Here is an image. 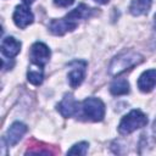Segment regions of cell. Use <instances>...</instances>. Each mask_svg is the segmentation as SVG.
Returning <instances> with one entry per match:
<instances>
[{
	"instance_id": "obj_1",
	"label": "cell",
	"mask_w": 156,
	"mask_h": 156,
	"mask_svg": "<svg viewBox=\"0 0 156 156\" xmlns=\"http://www.w3.org/2000/svg\"><path fill=\"white\" fill-rule=\"evenodd\" d=\"M93 13V9L87 6L85 4H79L74 10L67 13L63 18L54 20L49 24V30L54 35H63L67 32H72L77 28L79 20L88 18Z\"/></svg>"
},
{
	"instance_id": "obj_2",
	"label": "cell",
	"mask_w": 156,
	"mask_h": 156,
	"mask_svg": "<svg viewBox=\"0 0 156 156\" xmlns=\"http://www.w3.org/2000/svg\"><path fill=\"white\" fill-rule=\"evenodd\" d=\"M144 61V57L133 50H126L115 56L108 66V73L112 77L119 76L121 73L133 68L134 66L141 63Z\"/></svg>"
},
{
	"instance_id": "obj_3",
	"label": "cell",
	"mask_w": 156,
	"mask_h": 156,
	"mask_svg": "<svg viewBox=\"0 0 156 156\" xmlns=\"http://www.w3.org/2000/svg\"><path fill=\"white\" fill-rule=\"evenodd\" d=\"M147 123L146 115L140 110H132L127 113L118 124V132L123 135H128L139 128H143Z\"/></svg>"
},
{
	"instance_id": "obj_4",
	"label": "cell",
	"mask_w": 156,
	"mask_h": 156,
	"mask_svg": "<svg viewBox=\"0 0 156 156\" xmlns=\"http://www.w3.org/2000/svg\"><path fill=\"white\" fill-rule=\"evenodd\" d=\"M83 116L93 122H100L105 117V105L98 98H87L82 102Z\"/></svg>"
},
{
	"instance_id": "obj_5",
	"label": "cell",
	"mask_w": 156,
	"mask_h": 156,
	"mask_svg": "<svg viewBox=\"0 0 156 156\" xmlns=\"http://www.w3.org/2000/svg\"><path fill=\"white\" fill-rule=\"evenodd\" d=\"M50 55H51L50 49L48 48V45H45L41 41H37L30 46L29 58L35 66L39 67L45 66L50 60Z\"/></svg>"
},
{
	"instance_id": "obj_6",
	"label": "cell",
	"mask_w": 156,
	"mask_h": 156,
	"mask_svg": "<svg viewBox=\"0 0 156 156\" xmlns=\"http://www.w3.org/2000/svg\"><path fill=\"white\" fill-rule=\"evenodd\" d=\"M69 66L72 67L71 71L68 72V82L72 88H78L82 82L84 80L85 77V68H87V62L82 60H76L69 62Z\"/></svg>"
},
{
	"instance_id": "obj_7",
	"label": "cell",
	"mask_w": 156,
	"mask_h": 156,
	"mask_svg": "<svg viewBox=\"0 0 156 156\" xmlns=\"http://www.w3.org/2000/svg\"><path fill=\"white\" fill-rule=\"evenodd\" d=\"M27 132V126L22 122H13L10 128L7 129L5 136L2 138V140L5 141V144L7 146H13L16 145L21 139L22 136L26 134Z\"/></svg>"
},
{
	"instance_id": "obj_8",
	"label": "cell",
	"mask_w": 156,
	"mask_h": 156,
	"mask_svg": "<svg viewBox=\"0 0 156 156\" xmlns=\"http://www.w3.org/2000/svg\"><path fill=\"white\" fill-rule=\"evenodd\" d=\"M78 106H79V102L73 98L72 94H66L62 100L57 104V111L66 118L68 117H72L74 116L77 112H78Z\"/></svg>"
},
{
	"instance_id": "obj_9",
	"label": "cell",
	"mask_w": 156,
	"mask_h": 156,
	"mask_svg": "<svg viewBox=\"0 0 156 156\" xmlns=\"http://www.w3.org/2000/svg\"><path fill=\"white\" fill-rule=\"evenodd\" d=\"M13 22L18 28H26L28 27L30 23H33L34 16L32 13V11L29 10V7H27L26 5H18L15 9L13 12Z\"/></svg>"
},
{
	"instance_id": "obj_10",
	"label": "cell",
	"mask_w": 156,
	"mask_h": 156,
	"mask_svg": "<svg viewBox=\"0 0 156 156\" xmlns=\"http://www.w3.org/2000/svg\"><path fill=\"white\" fill-rule=\"evenodd\" d=\"M156 87V69H147L138 78V88L143 93H150Z\"/></svg>"
},
{
	"instance_id": "obj_11",
	"label": "cell",
	"mask_w": 156,
	"mask_h": 156,
	"mask_svg": "<svg viewBox=\"0 0 156 156\" xmlns=\"http://www.w3.org/2000/svg\"><path fill=\"white\" fill-rule=\"evenodd\" d=\"M21 51V41L13 37H6L1 41V52L7 58L15 57Z\"/></svg>"
},
{
	"instance_id": "obj_12",
	"label": "cell",
	"mask_w": 156,
	"mask_h": 156,
	"mask_svg": "<svg viewBox=\"0 0 156 156\" xmlns=\"http://www.w3.org/2000/svg\"><path fill=\"white\" fill-rule=\"evenodd\" d=\"M152 0H133L129 5V12L133 16H141L149 12Z\"/></svg>"
},
{
	"instance_id": "obj_13",
	"label": "cell",
	"mask_w": 156,
	"mask_h": 156,
	"mask_svg": "<svg viewBox=\"0 0 156 156\" xmlns=\"http://www.w3.org/2000/svg\"><path fill=\"white\" fill-rule=\"evenodd\" d=\"M110 93L115 96L129 93V83L124 78H116L110 85Z\"/></svg>"
},
{
	"instance_id": "obj_14",
	"label": "cell",
	"mask_w": 156,
	"mask_h": 156,
	"mask_svg": "<svg viewBox=\"0 0 156 156\" xmlns=\"http://www.w3.org/2000/svg\"><path fill=\"white\" fill-rule=\"evenodd\" d=\"M27 79L29 83H32L33 85H39L43 83V79H44V73H43V69L41 67L37 66L35 68H29L28 72H27Z\"/></svg>"
},
{
	"instance_id": "obj_15",
	"label": "cell",
	"mask_w": 156,
	"mask_h": 156,
	"mask_svg": "<svg viewBox=\"0 0 156 156\" xmlns=\"http://www.w3.org/2000/svg\"><path fill=\"white\" fill-rule=\"evenodd\" d=\"M88 146H89V144H88L87 141H80V143H78V144H74V145L67 151V154H68V155H82V156H84V155H87Z\"/></svg>"
},
{
	"instance_id": "obj_16",
	"label": "cell",
	"mask_w": 156,
	"mask_h": 156,
	"mask_svg": "<svg viewBox=\"0 0 156 156\" xmlns=\"http://www.w3.org/2000/svg\"><path fill=\"white\" fill-rule=\"evenodd\" d=\"M74 2V0H54V4L58 7H68Z\"/></svg>"
},
{
	"instance_id": "obj_17",
	"label": "cell",
	"mask_w": 156,
	"mask_h": 156,
	"mask_svg": "<svg viewBox=\"0 0 156 156\" xmlns=\"http://www.w3.org/2000/svg\"><path fill=\"white\" fill-rule=\"evenodd\" d=\"M98 4H101V5H104V4H107L110 0H95Z\"/></svg>"
},
{
	"instance_id": "obj_18",
	"label": "cell",
	"mask_w": 156,
	"mask_h": 156,
	"mask_svg": "<svg viewBox=\"0 0 156 156\" xmlns=\"http://www.w3.org/2000/svg\"><path fill=\"white\" fill-rule=\"evenodd\" d=\"M23 2H24L26 5H30V4L34 2V0H23Z\"/></svg>"
},
{
	"instance_id": "obj_19",
	"label": "cell",
	"mask_w": 156,
	"mask_h": 156,
	"mask_svg": "<svg viewBox=\"0 0 156 156\" xmlns=\"http://www.w3.org/2000/svg\"><path fill=\"white\" fill-rule=\"evenodd\" d=\"M152 129H154V132L156 133V119L154 121V124H152Z\"/></svg>"
},
{
	"instance_id": "obj_20",
	"label": "cell",
	"mask_w": 156,
	"mask_h": 156,
	"mask_svg": "<svg viewBox=\"0 0 156 156\" xmlns=\"http://www.w3.org/2000/svg\"><path fill=\"white\" fill-rule=\"evenodd\" d=\"M154 26H155V29H156V13L154 16Z\"/></svg>"
}]
</instances>
